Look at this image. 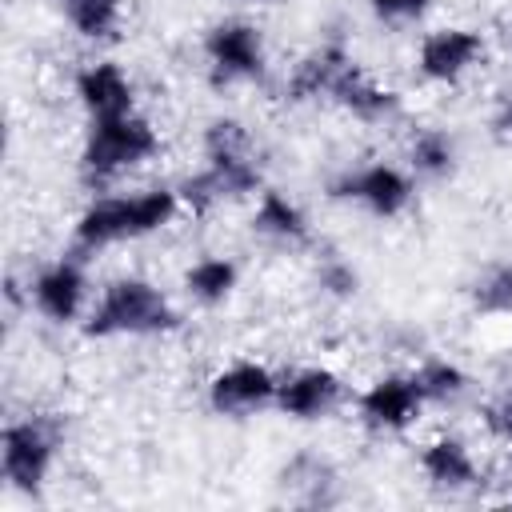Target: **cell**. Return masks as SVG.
<instances>
[{"label": "cell", "instance_id": "6da1fadb", "mask_svg": "<svg viewBox=\"0 0 512 512\" xmlns=\"http://www.w3.org/2000/svg\"><path fill=\"white\" fill-rule=\"evenodd\" d=\"M180 212V192L176 188H148L136 196H100L92 200L76 224H72V244L80 252H96L120 240H140L172 224Z\"/></svg>", "mask_w": 512, "mask_h": 512}, {"label": "cell", "instance_id": "7a4b0ae2", "mask_svg": "<svg viewBox=\"0 0 512 512\" xmlns=\"http://www.w3.org/2000/svg\"><path fill=\"white\" fill-rule=\"evenodd\" d=\"M176 324H180L176 308L168 304V296L152 280L120 276L92 304L84 332L96 340H104V336H160V332H172Z\"/></svg>", "mask_w": 512, "mask_h": 512}, {"label": "cell", "instance_id": "3957f363", "mask_svg": "<svg viewBox=\"0 0 512 512\" xmlns=\"http://www.w3.org/2000/svg\"><path fill=\"white\" fill-rule=\"evenodd\" d=\"M156 152H160V136L144 116H136V112L104 116V120H92V128H88V140L80 152V172L88 184H104V180L152 160Z\"/></svg>", "mask_w": 512, "mask_h": 512}, {"label": "cell", "instance_id": "277c9868", "mask_svg": "<svg viewBox=\"0 0 512 512\" xmlns=\"http://www.w3.org/2000/svg\"><path fill=\"white\" fill-rule=\"evenodd\" d=\"M56 460V424L44 416L12 420L0 432V472L8 488L36 496L48 480V468Z\"/></svg>", "mask_w": 512, "mask_h": 512}, {"label": "cell", "instance_id": "5b68a950", "mask_svg": "<svg viewBox=\"0 0 512 512\" xmlns=\"http://www.w3.org/2000/svg\"><path fill=\"white\" fill-rule=\"evenodd\" d=\"M332 200H352L380 220L400 216L412 204V180L396 164H360L328 180Z\"/></svg>", "mask_w": 512, "mask_h": 512}, {"label": "cell", "instance_id": "8992f818", "mask_svg": "<svg viewBox=\"0 0 512 512\" xmlns=\"http://www.w3.org/2000/svg\"><path fill=\"white\" fill-rule=\"evenodd\" d=\"M208 164L200 172H192L176 192H180V204L192 208L196 216L212 212L216 204L224 200H236V196H248L260 188V168L252 156H204Z\"/></svg>", "mask_w": 512, "mask_h": 512}, {"label": "cell", "instance_id": "52a82bcc", "mask_svg": "<svg viewBox=\"0 0 512 512\" xmlns=\"http://www.w3.org/2000/svg\"><path fill=\"white\" fill-rule=\"evenodd\" d=\"M204 56L212 68L216 84H236V80H256L264 72V40L260 28L244 20H224L208 28L204 36Z\"/></svg>", "mask_w": 512, "mask_h": 512}, {"label": "cell", "instance_id": "ba28073f", "mask_svg": "<svg viewBox=\"0 0 512 512\" xmlns=\"http://www.w3.org/2000/svg\"><path fill=\"white\" fill-rule=\"evenodd\" d=\"M276 388H280V380L264 364L236 360V364H228L224 372L212 376L208 404L220 416H248L256 408H264V404H276Z\"/></svg>", "mask_w": 512, "mask_h": 512}, {"label": "cell", "instance_id": "9c48e42d", "mask_svg": "<svg viewBox=\"0 0 512 512\" xmlns=\"http://www.w3.org/2000/svg\"><path fill=\"white\" fill-rule=\"evenodd\" d=\"M480 56H484V36L476 28H436L420 40L416 64L424 80L456 84L468 68H476Z\"/></svg>", "mask_w": 512, "mask_h": 512}, {"label": "cell", "instance_id": "30bf717a", "mask_svg": "<svg viewBox=\"0 0 512 512\" xmlns=\"http://www.w3.org/2000/svg\"><path fill=\"white\" fill-rule=\"evenodd\" d=\"M84 296H88V276L80 268V260L64 256L48 268L36 272V280L28 284V300L36 304V312L52 324H68L80 316L84 308Z\"/></svg>", "mask_w": 512, "mask_h": 512}, {"label": "cell", "instance_id": "8fae6325", "mask_svg": "<svg viewBox=\"0 0 512 512\" xmlns=\"http://www.w3.org/2000/svg\"><path fill=\"white\" fill-rule=\"evenodd\" d=\"M360 416L368 428H380V432H400L408 428L420 408H424V396L416 388L412 376H380L376 384H368L356 400Z\"/></svg>", "mask_w": 512, "mask_h": 512}, {"label": "cell", "instance_id": "7c38bea8", "mask_svg": "<svg viewBox=\"0 0 512 512\" xmlns=\"http://www.w3.org/2000/svg\"><path fill=\"white\" fill-rule=\"evenodd\" d=\"M340 400V376L332 368H300L276 388V408L292 420H320Z\"/></svg>", "mask_w": 512, "mask_h": 512}, {"label": "cell", "instance_id": "4fadbf2b", "mask_svg": "<svg viewBox=\"0 0 512 512\" xmlns=\"http://www.w3.org/2000/svg\"><path fill=\"white\" fill-rule=\"evenodd\" d=\"M76 96L92 120L132 112V80L112 60H96V64L80 68L76 72Z\"/></svg>", "mask_w": 512, "mask_h": 512}, {"label": "cell", "instance_id": "5bb4252c", "mask_svg": "<svg viewBox=\"0 0 512 512\" xmlns=\"http://www.w3.org/2000/svg\"><path fill=\"white\" fill-rule=\"evenodd\" d=\"M332 100H336L344 112H352L356 120H364V124H384V120H392V116L400 112V96H396L392 88L376 84L360 64H352V68L336 80Z\"/></svg>", "mask_w": 512, "mask_h": 512}, {"label": "cell", "instance_id": "9a60e30c", "mask_svg": "<svg viewBox=\"0 0 512 512\" xmlns=\"http://www.w3.org/2000/svg\"><path fill=\"white\" fill-rule=\"evenodd\" d=\"M352 64H356V60L348 56V48H344L340 40L320 44L316 52H308V56L296 64V72H292V80H288V100H316V96H332L336 80H340Z\"/></svg>", "mask_w": 512, "mask_h": 512}, {"label": "cell", "instance_id": "2e32d148", "mask_svg": "<svg viewBox=\"0 0 512 512\" xmlns=\"http://www.w3.org/2000/svg\"><path fill=\"white\" fill-rule=\"evenodd\" d=\"M420 468H424V476H428L436 488H448V492L472 488V484L480 480L468 444L456 440V436H436L432 444H424V452H420Z\"/></svg>", "mask_w": 512, "mask_h": 512}, {"label": "cell", "instance_id": "e0dca14e", "mask_svg": "<svg viewBox=\"0 0 512 512\" xmlns=\"http://www.w3.org/2000/svg\"><path fill=\"white\" fill-rule=\"evenodd\" d=\"M252 232L272 240V244H304L308 240V216L284 192L264 188L256 200V212H252Z\"/></svg>", "mask_w": 512, "mask_h": 512}, {"label": "cell", "instance_id": "ac0fdd59", "mask_svg": "<svg viewBox=\"0 0 512 512\" xmlns=\"http://www.w3.org/2000/svg\"><path fill=\"white\" fill-rule=\"evenodd\" d=\"M280 484H284V488L292 492V500H300V504H328V500H332L328 488L336 484V472H332V464L320 460L316 452H300V456H292V460L284 464Z\"/></svg>", "mask_w": 512, "mask_h": 512}, {"label": "cell", "instance_id": "d6986e66", "mask_svg": "<svg viewBox=\"0 0 512 512\" xmlns=\"http://www.w3.org/2000/svg\"><path fill=\"white\" fill-rule=\"evenodd\" d=\"M236 280H240V272H236V264H232L228 256H200V260L184 272L188 296L200 300V304H208V308H212V304H224V300L232 296Z\"/></svg>", "mask_w": 512, "mask_h": 512}, {"label": "cell", "instance_id": "ffe728a7", "mask_svg": "<svg viewBox=\"0 0 512 512\" xmlns=\"http://www.w3.org/2000/svg\"><path fill=\"white\" fill-rule=\"evenodd\" d=\"M408 160H412V168H416L420 176H428V180H444V176L456 168V144H452L448 132H440V128H424V132L412 136Z\"/></svg>", "mask_w": 512, "mask_h": 512}, {"label": "cell", "instance_id": "44dd1931", "mask_svg": "<svg viewBox=\"0 0 512 512\" xmlns=\"http://www.w3.org/2000/svg\"><path fill=\"white\" fill-rule=\"evenodd\" d=\"M64 16L84 40H112L120 28V0H64Z\"/></svg>", "mask_w": 512, "mask_h": 512}, {"label": "cell", "instance_id": "7402d4cb", "mask_svg": "<svg viewBox=\"0 0 512 512\" xmlns=\"http://www.w3.org/2000/svg\"><path fill=\"white\" fill-rule=\"evenodd\" d=\"M412 380H416V388H420L424 404H448V400H456V396L468 388L464 368H460V364H452V360H440V356L424 360V364L412 372Z\"/></svg>", "mask_w": 512, "mask_h": 512}, {"label": "cell", "instance_id": "603a6c76", "mask_svg": "<svg viewBox=\"0 0 512 512\" xmlns=\"http://www.w3.org/2000/svg\"><path fill=\"white\" fill-rule=\"evenodd\" d=\"M472 308L484 316H512V264H492L476 276Z\"/></svg>", "mask_w": 512, "mask_h": 512}, {"label": "cell", "instance_id": "cb8c5ba5", "mask_svg": "<svg viewBox=\"0 0 512 512\" xmlns=\"http://www.w3.org/2000/svg\"><path fill=\"white\" fill-rule=\"evenodd\" d=\"M204 156H252V136L240 120L220 116L204 132Z\"/></svg>", "mask_w": 512, "mask_h": 512}, {"label": "cell", "instance_id": "d4e9b609", "mask_svg": "<svg viewBox=\"0 0 512 512\" xmlns=\"http://www.w3.org/2000/svg\"><path fill=\"white\" fill-rule=\"evenodd\" d=\"M316 284H320V292H328L332 300H352L356 288H360V276H356V268H352L348 260L328 256V260H320V268H316Z\"/></svg>", "mask_w": 512, "mask_h": 512}, {"label": "cell", "instance_id": "484cf974", "mask_svg": "<svg viewBox=\"0 0 512 512\" xmlns=\"http://www.w3.org/2000/svg\"><path fill=\"white\" fill-rule=\"evenodd\" d=\"M428 4H432V0H368L372 16L384 20V24H408V20L424 16Z\"/></svg>", "mask_w": 512, "mask_h": 512}, {"label": "cell", "instance_id": "4316f807", "mask_svg": "<svg viewBox=\"0 0 512 512\" xmlns=\"http://www.w3.org/2000/svg\"><path fill=\"white\" fill-rule=\"evenodd\" d=\"M484 420H488V428H492L500 440H508V444H512V388H508V392H500V396L484 408Z\"/></svg>", "mask_w": 512, "mask_h": 512}, {"label": "cell", "instance_id": "83f0119b", "mask_svg": "<svg viewBox=\"0 0 512 512\" xmlns=\"http://www.w3.org/2000/svg\"><path fill=\"white\" fill-rule=\"evenodd\" d=\"M492 132H496L500 140H512V92L500 96V104H496V112H492Z\"/></svg>", "mask_w": 512, "mask_h": 512}, {"label": "cell", "instance_id": "f1b7e54d", "mask_svg": "<svg viewBox=\"0 0 512 512\" xmlns=\"http://www.w3.org/2000/svg\"><path fill=\"white\" fill-rule=\"evenodd\" d=\"M504 52H508V56H512V20H508V24H504Z\"/></svg>", "mask_w": 512, "mask_h": 512}, {"label": "cell", "instance_id": "f546056e", "mask_svg": "<svg viewBox=\"0 0 512 512\" xmlns=\"http://www.w3.org/2000/svg\"><path fill=\"white\" fill-rule=\"evenodd\" d=\"M248 4H268V0H248Z\"/></svg>", "mask_w": 512, "mask_h": 512}]
</instances>
